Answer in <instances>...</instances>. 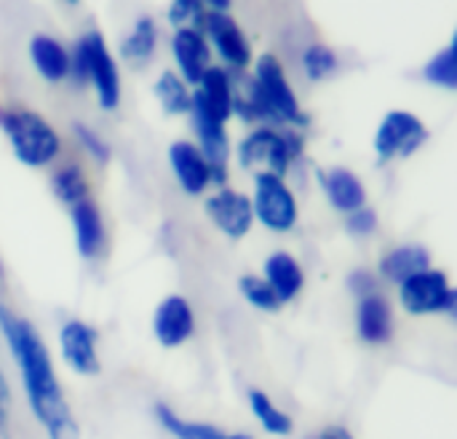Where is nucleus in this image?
<instances>
[{"instance_id":"1a4fd4ad","label":"nucleus","mask_w":457,"mask_h":439,"mask_svg":"<svg viewBox=\"0 0 457 439\" xmlns=\"http://www.w3.org/2000/svg\"><path fill=\"white\" fill-rule=\"evenodd\" d=\"M204 215L214 225L217 233H222L230 241H241L254 228L252 201L246 193L233 190L228 185L217 188L214 193L204 196Z\"/></svg>"},{"instance_id":"c85d7f7f","label":"nucleus","mask_w":457,"mask_h":439,"mask_svg":"<svg viewBox=\"0 0 457 439\" xmlns=\"http://www.w3.org/2000/svg\"><path fill=\"white\" fill-rule=\"evenodd\" d=\"M303 70L311 80H324L327 75H332L337 70V56L332 48L313 43L303 51Z\"/></svg>"},{"instance_id":"f3484780","label":"nucleus","mask_w":457,"mask_h":439,"mask_svg":"<svg viewBox=\"0 0 457 439\" xmlns=\"http://www.w3.org/2000/svg\"><path fill=\"white\" fill-rule=\"evenodd\" d=\"M268 287L276 292V298L281 300V306L297 300L305 290V268L303 263L287 252V249H276L265 257L262 263V274H260Z\"/></svg>"},{"instance_id":"6ab92c4d","label":"nucleus","mask_w":457,"mask_h":439,"mask_svg":"<svg viewBox=\"0 0 457 439\" xmlns=\"http://www.w3.org/2000/svg\"><path fill=\"white\" fill-rule=\"evenodd\" d=\"M171 51H174V62L182 72V80L198 86L201 75L209 70V46H206L204 35L195 27H179L171 38Z\"/></svg>"},{"instance_id":"a878e982","label":"nucleus","mask_w":457,"mask_h":439,"mask_svg":"<svg viewBox=\"0 0 457 439\" xmlns=\"http://www.w3.org/2000/svg\"><path fill=\"white\" fill-rule=\"evenodd\" d=\"M155 40H158V30H155L153 19L142 16V19H137V24L129 32V38L123 40L120 51L131 62H147L153 56V51H155Z\"/></svg>"},{"instance_id":"423d86ee","label":"nucleus","mask_w":457,"mask_h":439,"mask_svg":"<svg viewBox=\"0 0 457 439\" xmlns=\"http://www.w3.org/2000/svg\"><path fill=\"white\" fill-rule=\"evenodd\" d=\"M249 201L254 225H262L270 233H292L300 223V201L289 188L287 177H278L273 172H257Z\"/></svg>"},{"instance_id":"2f4dec72","label":"nucleus","mask_w":457,"mask_h":439,"mask_svg":"<svg viewBox=\"0 0 457 439\" xmlns=\"http://www.w3.org/2000/svg\"><path fill=\"white\" fill-rule=\"evenodd\" d=\"M169 21L171 24H185V21H204V8L201 0H171L169 5Z\"/></svg>"},{"instance_id":"c756f323","label":"nucleus","mask_w":457,"mask_h":439,"mask_svg":"<svg viewBox=\"0 0 457 439\" xmlns=\"http://www.w3.org/2000/svg\"><path fill=\"white\" fill-rule=\"evenodd\" d=\"M75 139L80 142V148H83L96 164H107V161H110V145H107L94 129H88V126H83V123H75Z\"/></svg>"},{"instance_id":"b1692460","label":"nucleus","mask_w":457,"mask_h":439,"mask_svg":"<svg viewBox=\"0 0 457 439\" xmlns=\"http://www.w3.org/2000/svg\"><path fill=\"white\" fill-rule=\"evenodd\" d=\"M155 421L161 424V429L174 439H214L220 435V426L206 424V421H193V418H182L177 410H171L169 405L158 402L153 408Z\"/></svg>"},{"instance_id":"20e7f679","label":"nucleus","mask_w":457,"mask_h":439,"mask_svg":"<svg viewBox=\"0 0 457 439\" xmlns=\"http://www.w3.org/2000/svg\"><path fill=\"white\" fill-rule=\"evenodd\" d=\"M303 156V137L295 129L257 126L236 148V158L244 169L273 172L287 177L292 164Z\"/></svg>"},{"instance_id":"393cba45","label":"nucleus","mask_w":457,"mask_h":439,"mask_svg":"<svg viewBox=\"0 0 457 439\" xmlns=\"http://www.w3.org/2000/svg\"><path fill=\"white\" fill-rule=\"evenodd\" d=\"M155 97L161 102V107L169 113V115H182V113H190V102H193V91L187 89V83L166 70L161 72V78L155 80Z\"/></svg>"},{"instance_id":"f257e3e1","label":"nucleus","mask_w":457,"mask_h":439,"mask_svg":"<svg viewBox=\"0 0 457 439\" xmlns=\"http://www.w3.org/2000/svg\"><path fill=\"white\" fill-rule=\"evenodd\" d=\"M0 335L16 365L27 408L46 439H80V426L64 400L54 357L37 327L0 303Z\"/></svg>"},{"instance_id":"a211bd4d","label":"nucleus","mask_w":457,"mask_h":439,"mask_svg":"<svg viewBox=\"0 0 457 439\" xmlns=\"http://www.w3.org/2000/svg\"><path fill=\"white\" fill-rule=\"evenodd\" d=\"M204 27L209 32V38L214 40V48L220 51V56L230 64V67H249L252 62V48L241 32V27L222 11H214L209 16H204Z\"/></svg>"},{"instance_id":"bb28decb","label":"nucleus","mask_w":457,"mask_h":439,"mask_svg":"<svg viewBox=\"0 0 457 439\" xmlns=\"http://www.w3.org/2000/svg\"><path fill=\"white\" fill-rule=\"evenodd\" d=\"M238 292H241V298L252 306V308H257V311H262V314H278L284 306H281V300L276 298V292L268 287V282L260 276V274H246V276H241L238 279Z\"/></svg>"},{"instance_id":"0eeeda50","label":"nucleus","mask_w":457,"mask_h":439,"mask_svg":"<svg viewBox=\"0 0 457 439\" xmlns=\"http://www.w3.org/2000/svg\"><path fill=\"white\" fill-rule=\"evenodd\" d=\"M396 300L407 317H418V319L439 317V314L455 317L457 311V290L453 287L450 276L434 266L402 282L396 287Z\"/></svg>"},{"instance_id":"c9c22d12","label":"nucleus","mask_w":457,"mask_h":439,"mask_svg":"<svg viewBox=\"0 0 457 439\" xmlns=\"http://www.w3.org/2000/svg\"><path fill=\"white\" fill-rule=\"evenodd\" d=\"M214 439H254L252 435H244V432H225V429H220V435Z\"/></svg>"},{"instance_id":"4be33fe9","label":"nucleus","mask_w":457,"mask_h":439,"mask_svg":"<svg viewBox=\"0 0 457 439\" xmlns=\"http://www.w3.org/2000/svg\"><path fill=\"white\" fill-rule=\"evenodd\" d=\"M246 402H249V410L254 416V421L260 424V429L270 437H289L295 432V418L281 410L273 397L262 389H249L246 392Z\"/></svg>"},{"instance_id":"aec40b11","label":"nucleus","mask_w":457,"mask_h":439,"mask_svg":"<svg viewBox=\"0 0 457 439\" xmlns=\"http://www.w3.org/2000/svg\"><path fill=\"white\" fill-rule=\"evenodd\" d=\"M431 268V252L423 244H399L388 249L378 263V276L388 284H402L410 276Z\"/></svg>"},{"instance_id":"2eb2a0df","label":"nucleus","mask_w":457,"mask_h":439,"mask_svg":"<svg viewBox=\"0 0 457 439\" xmlns=\"http://www.w3.org/2000/svg\"><path fill=\"white\" fill-rule=\"evenodd\" d=\"M356 333L367 346H386L394 338V306L378 290L356 298Z\"/></svg>"},{"instance_id":"ddd939ff","label":"nucleus","mask_w":457,"mask_h":439,"mask_svg":"<svg viewBox=\"0 0 457 439\" xmlns=\"http://www.w3.org/2000/svg\"><path fill=\"white\" fill-rule=\"evenodd\" d=\"M233 83L230 75L222 67H209L201 80L198 89L193 91V102H190V113H204L220 123H228V118L233 115Z\"/></svg>"},{"instance_id":"58836bf2","label":"nucleus","mask_w":457,"mask_h":439,"mask_svg":"<svg viewBox=\"0 0 457 439\" xmlns=\"http://www.w3.org/2000/svg\"><path fill=\"white\" fill-rule=\"evenodd\" d=\"M67 3H75V0H67Z\"/></svg>"},{"instance_id":"7ed1b4c3","label":"nucleus","mask_w":457,"mask_h":439,"mask_svg":"<svg viewBox=\"0 0 457 439\" xmlns=\"http://www.w3.org/2000/svg\"><path fill=\"white\" fill-rule=\"evenodd\" d=\"M0 129L5 131L11 150L21 166L46 169L62 156L59 131L35 110H0Z\"/></svg>"},{"instance_id":"f8f14e48","label":"nucleus","mask_w":457,"mask_h":439,"mask_svg":"<svg viewBox=\"0 0 457 439\" xmlns=\"http://www.w3.org/2000/svg\"><path fill=\"white\" fill-rule=\"evenodd\" d=\"M169 169L179 185V190L190 198H201L209 193V188L214 185L212 177V166L204 158V153L198 150L195 142L187 139H177L169 148Z\"/></svg>"},{"instance_id":"7c9ffc66","label":"nucleus","mask_w":457,"mask_h":439,"mask_svg":"<svg viewBox=\"0 0 457 439\" xmlns=\"http://www.w3.org/2000/svg\"><path fill=\"white\" fill-rule=\"evenodd\" d=\"M345 228H348L351 236L367 239V236H372L378 231V212L370 209V207H361V209H356V212H351L345 217Z\"/></svg>"},{"instance_id":"e433bc0d","label":"nucleus","mask_w":457,"mask_h":439,"mask_svg":"<svg viewBox=\"0 0 457 439\" xmlns=\"http://www.w3.org/2000/svg\"><path fill=\"white\" fill-rule=\"evenodd\" d=\"M201 3H209V5L217 8V11H225V8L230 5V0H201Z\"/></svg>"},{"instance_id":"4c0bfd02","label":"nucleus","mask_w":457,"mask_h":439,"mask_svg":"<svg viewBox=\"0 0 457 439\" xmlns=\"http://www.w3.org/2000/svg\"><path fill=\"white\" fill-rule=\"evenodd\" d=\"M5 292V268H3V263H0V295Z\"/></svg>"},{"instance_id":"dca6fc26","label":"nucleus","mask_w":457,"mask_h":439,"mask_svg":"<svg viewBox=\"0 0 457 439\" xmlns=\"http://www.w3.org/2000/svg\"><path fill=\"white\" fill-rule=\"evenodd\" d=\"M319 185L329 201V207L340 215H351L361 207H367V188L364 180L345 169V166H332V169H319Z\"/></svg>"},{"instance_id":"473e14b6","label":"nucleus","mask_w":457,"mask_h":439,"mask_svg":"<svg viewBox=\"0 0 457 439\" xmlns=\"http://www.w3.org/2000/svg\"><path fill=\"white\" fill-rule=\"evenodd\" d=\"M348 287H351V292H353L356 298H364V295H370V292H378V290H380V282H378V276H375L372 271L356 268V271L348 276Z\"/></svg>"},{"instance_id":"5701e85b","label":"nucleus","mask_w":457,"mask_h":439,"mask_svg":"<svg viewBox=\"0 0 457 439\" xmlns=\"http://www.w3.org/2000/svg\"><path fill=\"white\" fill-rule=\"evenodd\" d=\"M51 193L56 196L59 204H64L67 209L91 198V185L88 177L83 172L80 164H62L54 169L51 174Z\"/></svg>"},{"instance_id":"cd10ccee","label":"nucleus","mask_w":457,"mask_h":439,"mask_svg":"<svg viewBox=\"0 0 457 439\" xmlns=\"http://www.w3.org/2000/svg\"><path fill=\"white\" fill-rule=\"evenodd\" d=\"M423 75L428 83L434 86H442V89H457V54L455 43H450L445 51H439L426 67H423Z\"/></svg>"},{"instance_id":"39448f33","label":"nucleus","mask_w":457,"mask_h":439,"mask_svg":"<svg viewBox=\"0 0 457 439\" xmlns=\"http://www.w3.org/2000/svg\"><path fill=\"white\" fill-rule=\"evenodd\" d=\"M70 75L80 83H91L102 110H115L120 105V75L112 54L99 32H86L70 56Z\"/></svg>"},{"instance_id":"412c9836","label":"nucleus","mask_w":457,"mask_h":439,"mask_svg":"<svg viewBox=\"0 0 457 439\" xmlns=\"http://www.w3.org/2000/svg\"><path fill=\"white\" fill-rule=\"evenodd\" d=\"M29 56L35 70L48 80V83H59L70 75V54L67 48L48 38V35H35L29 40Z\"/></svg>"},{"instance_id":"9d476101","label":"nucleus","mask_w":457,"mask_h":439,"mask_svg":"<svg viewBox=\"0 0 457 439\" xmlns=\"http://www.w3.org/2000/svg\"><path fill=\"white\" fill-rule=\"evenodd\" d=\"M59 357L62 362L80 378H96L102 373V357H99V335L96 330L83 319H67L59 333Z\"/></svg>"},{"instance_id":"72a5a7b5","label":"nucleus","mask_w":457,"mask_h":439,"mask_svg":"<svg viewBox=\"0 0 457 439\" xmlns=\"http://www.w3.org/2000/svg\"><path fill=\"white\" fill-rule=\"evenodd\" d=\"M0 439H11V386L0 365Z\"/></svg>"},{"instance_id":"f03ea898","label":"nucleus","mask_w":457,"mask_h":439,"mask_svg":"<svg viewBox=\"0 0 457 439\" xmlns=\"http://www.w3.org/2000/svg\"><path fill=\"white\" fill-rule=\"evenodd\" d=\"M233 113L244 121H265L278 123L287 129H303L308 126L305 113L300 110L297 94L289 86L284 67L276 56L262 54L254 64V80L249 83L246 97H233Z\"/></svg>"},{"instance_id":"9b49d317","label":"nucleus","mask_w":457,"mask_h":439,"mask_svg":"<svg viewBox=\"0 0 457 439\" xmlns=\"http://www.w3.org/2000/svg\"><path fill=\"white\" fill-rule=\"evenodd\" d=\"M150 327L161 349H182L195 335V308L185 295H166L155 306Z\"/></svg>"},{"instance_id":"4468645a","label":"nucleus","mask_w":457,"mask_h":439,"mask_svg":"<svg viewBox=\"0 0 457 439\" xmlns=\"http://www.w3.org/2000/svg\"><path fill=\"white\" fill-rule=\"evenodd\" d=\"M70 223L78 255L83 260H99L107 249V225L102 217V209L94 198H86L75 207H70Z\"/></svg>"},{"instance_id":"6e6552de","label":"nucleus","mask_w":457,"mask_h":439,"mask_svg":"<svg viewBox=\"0 0 457 439\" xmlns=\"http://www.w3.org/2000/svg\"><path fill=\"white\" fill-rule=\"evenodd\" d=\"M426 139H428V129L415 113L391 110L380 121L372 148L380 164H391L396 158H410Z\"/></svg>"},{"instance_id":"f704fd0d","label":"nucleus","mask_w":457,"mask_h":439,"mask_svg":"<svg viewBox=\"0 0 457 439\" xmlns=\"http://www.w3.org/2000/svg\"><path fill=\"white\" fill-rule=\"evenodd\" d=\"M313 439H356L345 426H327V429H321L319 435Z\"/></svg>"}]
</instances>
